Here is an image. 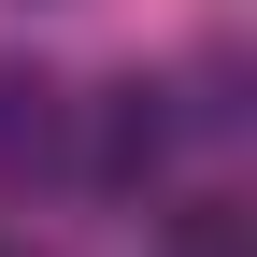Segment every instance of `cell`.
I'll return each mask as SVG.
<instances>
[{
  "label": "cell",
  "mask_w": 257,
  "mask_h": 257,
  "mask_svg": "<svg viewBox=\"0 0 257 257\" xmlns=\"http://www.w3.org/2000/svg\"><path fill=\"white\" fill-rule=\"evenodd\" d=\"M172 172V86H100V114H86V186H114V200H143V186Z\"/></svg>",
  "instance_id": "obj_1"
},
{
  "label": "cell",
  "mask_w": 257,
  "mask_h": 257,
  "mask_svg": "<svg viewBox=\"0 0 257 257\" xmlns=\"http://www.w3.org/2000/svg\"><path fill=\"white\" fill-rule=\"evenodd\" d=\"M43 172H72V86L0 57V186H43Z\"/></svg>",
  "instance_id": "obj_2"
},
{
  "label": "cell",
  "mask_w": 257,
  "mask_h": 257,
  "mask_svg": "<svg viewBox=\"0 0 257 257\" xmlns=\"http://www.w3.org/2000/svg\"><path fill=\"white\" fill-rule=\"evenodd\" d=\"M186 257H243V214H229V200H200V214H186Z\"/></svg>",
  "instance_id": "obj_3"
},
{
  "label": "cell",
  "mask_w": 257,
  "mask_h": 257,
  "mask_svg": "<svg viewBox=\"0 0 257 257\" xmlns=\"http://www.w3.org/2000/svg\"><path fill=\"white\" fill-rule=\"evenodd\" d=\"M0 257H29V243H0Z\"/></svg>",
  "instance_id": "obj_4"
}]
</instances>
